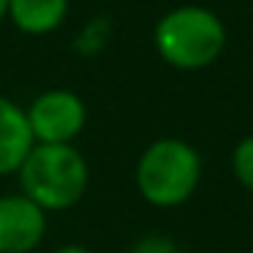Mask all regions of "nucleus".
Listing matches in <instances>:
<instances>
[{
  "label": "nucleus",
  "mask_w": 253,
  "mask_h": 253,
  "mask_svg": "<svg viewBox=\"0 0 253 253\" xmlns=\"http://www.w3.org/2000/svg\"><path fill=\"white\" fill-rule=\"evenodd\" d=\"M226 22L207 6L185 3L169 8L153 28V46L166 66L177 71H202L226 49Z\"/></svg>",
  "instance_id": "1"
},
{
  "label": "nucleus",
  "mask_w": 253,
  "mask_h": 253,
  "mask_svg": "<svg viewBox=\"0 0 253 253\" xmlns=\"http://www.w3.org/2000/svg\"><path fill=\"white\" fill-rule=\"evenodd\" d=\"M17 174L22 193L46 215L74 207L90 185V166L74 144H33Z\"/></svg>",
  "instance_id": "2"
},
{
  "label": "nucleus",
  "mask_w": 253,
  "mask_h": 253,
  "mask_svg": "<svg viewBox=\"0 0 253 253\" xmlns=\"http://www.w3.org/2000/svg\"><path fill=\"white\" fill-rule=\"evenodd\" d=\"M202 180V158L185 139L164 136L144 147L136 161V188L153 207L188 202Z\"/></svg>",
  "instance_id": "3"
},
{
  "label": "nucleus",
  "mask_w": 253,
  "mask_h": 253,
  "mask_svg": "<svg viewBox=\"0 0 253 253\" xmlns=\"http://www.w3.org/2000/svg\"><path fill=\"white\" fill-rule=\"evenodd\" d=\"M36 144H71L87 123L84 101L71 90H46L25 109Z\"/></svg>",
  "instance_id": "4"
},
{
  "label": "nucleus",
  "mask_w": 253,
  "mask_h": 253,
  "mask_svg": "<svg viewBox=\"0 0 253 253\" xmlns=\"http://www.w3.org/2000/svg\"><path fill=\"white\" fill-rule=\"evenodd\" d=\"M46 237V212L25 193L0 196V253H30Z\"/></svg>",
  "instance_id": "5"
},
{
  "label": "nucleus",
  "mask_w": 253,
  "mask_h": 253,
  "mask_svg": "<svg viewBox=\"0 0 253 253\" xmlns=\"http://www.w3.org/2000/svg\"><path fill=\"white\" fill-rule=\"evenodd\" d=\"M33 144L36 139L30 133L25 106L0 93V177L17 174Z\"/></svg>",
  "instance_id": "6"
},
{
  "label": "nucleus",
  "mask_w": 253,
  "mask_h": 253,
  "mask_svg": "<svg viewBox=\"0 0 253 253\" xmlns=\"http://www.w3.org/2000/svg\"><path fill=\"white\" fill-rule=\"evenodd\" d=\"M68 17V0H8V19L28 36H46Z\"/></svg>",
  "instance_id": "7"
},
{
  "label": "nucleus",
  "mask_w": 253,
  "mask_h": 253,
  "mask_svg": "<svg viewBox=\"0 0 253 253\" xmlns=\"http://www.w3.org/2000/svg\"><path fill=\"white\" fill-rule=\"evenodd\" d=\"M231 171L237 182L248 191H253V133L242 136L231 150Z\"/></svg>",
  "instance_id": "8"
},
{
  "label": "nucleus",
  "mask_w": 253,
  "mask_h": 253,
  "mask_svg": "<svg viewBox=\"0 0 253 253\" xmlns=\"http://www.w3.org/2000/svg\"><path fill=\"white\" fill-rule=\"evenodd\" d=\"M128 253H182L171 237L166 234H144L142 240L133 242V248Z\"/></svg>",
  "instance_id": "9"
},
{
  "label": "nucleus",
  "mask_w": 253,
  "mask_h": 253,
  "mask_svg": "<svg viewBox=\"0 0 253 253\" xmlns=\"http://www.w3.org/2000/svg\"><path fill=\"white\" fill-rule=\"evenodd\" d=\"M106 36H109L106 19H95V22H90L87 28L82 30V36L77 39V46L84 49V52H98L101 46L106 44Z\"/></svg>",
  "instance_id": "10"
},
{
  "label": "nucleus",
  "mask_w": 253,
  "mask_h": 253,
  "mask_svg": "<svg viewBox=\"0 0 253 253\" xmlns=\"http://www.w3.org/2000/svg\"><path fill=\"white\" fill-rule=\"evenodd\" d=\"M55 253H93V251H90V248H84V245H77V242H68V245L57 248Z\"/></svg>",
  "instance_id": "11"
},
{
  "label": "nucleus",
  "mask_w": 253,
  "mask_h": 253,
  "mask_svg": "<svg viewBox=\"0 0 253 253\" xmlns=\"http://www.w3.org/2000/svg\"><path fill=\"white\" fill-rule=\"evenodd\" d=\"M8 19V0H0V22Z\"/></svg>",
  "instance_id": "12"
}]
</instances>
